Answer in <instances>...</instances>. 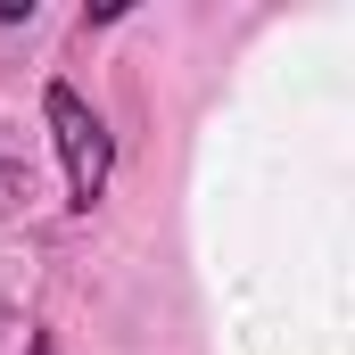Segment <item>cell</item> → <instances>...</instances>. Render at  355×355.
Wrapping results in <instances>:
<instances>
[{"mask_svg":"<svg viewBox=\"0 0 355 355\" xmlns=\"http://www.w3.org/2000/svg\"><path fill=\"white\" fill-rule=\"evenodd\" d=\"M25 355H58V347H50V339H33V347H25Z\"/></svg>","mask_w":355,"mask_h":355,"instance_id":"cell-2","label":"cell"},{"mask_svg":"<svg viewBox=\"0 0 355 355\" xmlns=\"http://www.w3.org/2000/svg\"><path fill=\"white\" fill-rule=\"evenodd\" d=\"M42 116H50L58 166H67V198H75V207H99L107 166H116V149H107V124H99V116H91V107H83L67 83H50V91H42Z\"/></svg>","mask_w":355,"mask_h":355,"instance_id":"cell-1","label":"cell"}]
</instances>
